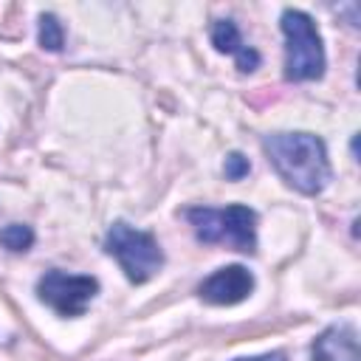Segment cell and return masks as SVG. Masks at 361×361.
<instances>
[{"label": "cell", "mask_w": 361, "mask_h": 361, "mask_svg": "<svg viewBox=\"0 0 361 361\" xmlns=\"http://www.w3.org/2000/svg\"><path fill=\"white\" fill-rule=\"evenodd\" d=\"M254 290V274L245 265H226L217 268L212 276H206L197 285V296L209 305H240Z\"/></svg>", "instance_id": "8992f818"}, {"label": "cell", "mask_w": 361, "mask_h": 361, "mask_svg": "<svg viewBox=\"0 0 361 361\" xmlns=\"http://www.w3.org/2000/svg\"><path fill=\"white\" fill-rule=\"evenodd\" d=\"M248 172H251V164H248V158H245L243 152H228V155H226V161H223V175H226L228 180H243Z\"/></svg>", "instance_id": "8fae6325"}, {"label": "cell", "mask_w": 361, "mask_h": 361, "mask_svg": "<svg viewBox=\"0 0 361 361\" xmlns=\"http://www.w3.org/2000/svg\"><path fill=\"white\" fill-rule=\"evenodd\" d=\"M234 361H288V355L282 350L274 353H262V355H245V358H234Z\"/></svg>", "instance_id": "7c38bea8"}, {"label": "cell", "mask_w": 361, "mask_h": 361, "mask_svg": "<svg viewBox=\"0 0 361 361\" xmlns=\"http://www.w3.org/2000/svg\"><path fill=\"white\" fill-rule=\"evenodd\" d=\"M209 37H212V45H214L220 54H231V56L237 59L240 73H251V71L259 68V62H262L259 51L251 48V45L243 39V34H240V28L234 25V20H214L212 28H209Z\"/></svg>", "instance_id": "ba28073f"}, {"label": "cell", "mask_w": 361, "mask_h": 361, "mask_svg": "<svg viewBox=\"0 0 361 361\" xmlns=\"http://www.w3.org/2000/svg\"><path fill=\"white\" fill-rule=\"evenodd\" d=\"M104 251L121 265L124 276L135 285L152 279L164 265V251L155 234L141 231L124 220H116L104 234Z\"/></svg>", "instance_id": "277c9868"}, {"label": "cell", "mask_w": 361, "mask_h": 361, "mask_svg": "<svg viewBox=\"0 0 361 361\" xmlns=\"http://www.w3.org/2000/svg\"><path fill=\"white\" fill-rule=\"evenodd\" d=\"M285 34V79L288 82H313L324 76V45L322 34L310 14L299 8L282 11Z\"/></svg>", "instance_id": "3957f363"}, {"label": "cell", "mask_w": 361, "mask_h": 361, "mask_svg": "<svg viewBox=\"0 0 361 361\" xmlns=\"http://www.w3.org/2000/svg\"><path fill=\"white\" fill-rule=\"evenodd\" d=\"M310 361H361L358 330L347 322L330 324L310 344Z\"/></svg>", "instance_id": "52a82bcc"}, {"label": "cell", "mask_w": 361, "mask_h": 361, "mask_svg": "<svg viewBox=\"0 0 361 361\" xmlns=\"http://www.w3.org/2000/svg\"><path fill=\"white\" fill-rule=\"evenodd\" d=\"M262 149L279 178L299 195H319L333 175L327 147L316 133H268Z\"/></svg>", "instance_id": "6da1fadb"}, {"label": "cell", "mask_w": 361, "mask_h": 361, "mask_svg": "<svg viewBox=\"0 0 361 361\" xmlns=\"http://www.w3.org/2000/svg\"><path fill=\"white\" fill-rule=\"evenodd\" d=\"M37 39L51 54L62 51V45H65V28H62V23H59L56 14H51V11L39 14V34H37Z\"/></svg>", "instance_id": "9c48e42d"}, {"label": "cell", "mask_w": 361, "mask_h": 361, "mask_svg": "<svg viewBox=\"0 0 361 361\" xmlns=\"http://www.w3.org/2000/svg\"><path fill=\"white\" fill-rule=\"evenodd\" d=\"M189 226L195 228V237L209 245H231L243 254L257 251V212L234 203L226 209L212 206H189L183 212Z\"/></svg>", "instance_id": "7a4b0ae2"}, {"label": "cell", "mask_w": 361, "mask_h": 361, "mask_svg": "<svg viewBox=\"0 0 361 361\" xmlns=\"http://www.w3.org/2000/svg\"><path fill=\"white\" fill-rule=\"evenodd\" d=\"M99 293V279L90 274H68L59 268L45 271L37 279V296L59 316H82Z\"/></svg>", "instance_id": "5b68a950"}, {"label": "cell", "mask_w": 361, "mask_h": 361, "mask_svg": "<svg viewBox=\"0 0 361 361\" xmlns=\"http://www.w3.org/2000/svg\"><path fill=\"white\" fill-rule=\"evenodd\" d=\"M0 245L6 251H14V254H23L34 245V228L25 226V223H8L0 228Z\"/></svg>", "instance_id": "30bf717a"}]
</instances>
